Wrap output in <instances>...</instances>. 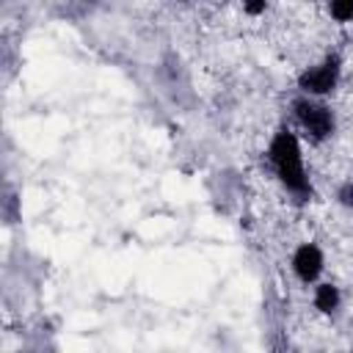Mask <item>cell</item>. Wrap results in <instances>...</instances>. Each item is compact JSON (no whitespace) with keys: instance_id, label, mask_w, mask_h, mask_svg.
I'll use <instances>...</instances> for the list:
<instances>
[{"instance_id":"obj_1","label":"cell","mask_w":353,"mask_h":353,"mask_svg":"<svg viewBox=\"0 0 353 353\" xmlns=\"http://www.w3.org/2000/svg\"><path fill=\"white\" fill-rule=\"evenodd\" d=\"M265 163L273 174V179L281 185V190L295 201V204H306L314 199V188L303 163V143L301 135L290 127H279L265 149Z\"/></svg>"},{"instance_id":"obj_2","label":"cell","mask_w":353,"mask_h":353,"mask_svg":"<svg viewBox=\"0 0 353 353\" xmlns=\"http://www.w3.org/2000/svg\"><path fill=\"white\" fill-rule=\"evenodd\" d=\"M290 110H292V121L295 127L303 132V138L314 146L325 143L334 138L336 132V113L334 108L320 99V97H309V94H295L290 99Z\"/></svg>"},{"instance_id":"obj_3","label":"cell","mask_w":353,"mask_h":353,"mask_svg":"<svg viewBox=\"0 0 353 353\" xmlns=\"http://www.w3.org/2000/svg\"><path fill=\"white\" fill-rule=\"evenodd\" d=\"M342 55L339 52H325L317 63H309V66H303L301 72H298V77H295V88L301 91V94H309V97H320V99H325V97H331L336 88H339V83H342Z\"/></svg>"},{"instance_id":"obj_4","label":"cell","mask_w":353,"mask_h":353,"mask_svg":"<svg viewBox=\"0 0 353 353\" xmlns=\"http://www.w3.org/2000/svg\"><path fill=\"white\" fill-rule=\"evenodd\" d=\"M290 270H292V276L303 287L317 284L323 279V270H325V254H323V248L314 240L298 243L292 248V254H290Z\"/></svg>"},{"instance_id":"obj_5","label":"cell","mask_w":353,"mask_h":353,"mask_svg":"<svg viewBox=\"0 0 353 353\" xmlns=\"http://www.w3.org/2000/svg\"><path fill=\"white\" fill-rule=\"evenodd\" d=\"M312 306L323 314V317H336L342 309V290L334 281H317L312 284Z\"/></svg>"},{"instance_id":"obj_6","label":"cell","mask_w":353,"mask_h":353,"mask_svg":"<svg viewBox=\"0 0 353 353\" xmlns=\"http://www.w3.org/2000/svg\"><path fill=\"white\" fill-rule=\"evenodd\" d=\"M325 11L336 25L353 22V0H325Z\"/></svg>"},{"instance_id":"obj_7","label":"cell","mask_w":353,"mask_h":353,"mask_svg":"<svg viewBox=\"0 0 353 353\" xmlns=\"http://www.w3.org/2000/svg\"><path fill=\"white\" fill-rule=\"evenodd\" d=\"M336 204L339 207H345V210H350L353 212V179H345L339 188H336Z\"/></svg>"},{"instance_id":"obj_8","label":"cell","mask_w":353,"mask_h":353,"mask_svg":"<svg viewBox=\"0 0 353 353\" xmlns=\"http://www.w3.org/2000/svg\"><path fill=\"white\" fill-rule=\"evenodd\" d=\"M268 6H270V0H240L243 14H248V17H262L268 11Z\"/></svg>"},{"instance_id":"obj_9","label":"cell","mask_w":353,"mask_h":353,"mask_svg":"<svg viewBox=\"0 0 353 353\" xmlns=\"http://www.w3.org/2000/svg\"><path fill=\"white\" fill-rule=\"evenodd\" d=\"M176 3H185V0H176Z\"/></svg>"}]
</instances>
